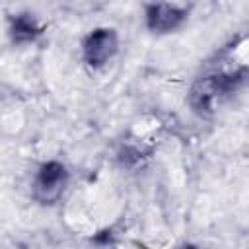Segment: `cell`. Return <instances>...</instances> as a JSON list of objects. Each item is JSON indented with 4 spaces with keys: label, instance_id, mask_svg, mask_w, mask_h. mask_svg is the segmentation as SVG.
Masks as SVG:
<instances>
[{
    "label": "cell",
    "instance_id": "6da1fadb",
    "mask_svg": "<svg viewBox=\"0 0 249 249\" xmlns=\"http://www.w3.org/2000/svg\"><path fill=\"white\" fill-rule=\"evenodd\" d=\"M247 70L239 68L235 72H210L200 76L189 93V103L198 115H212L218 105L228 99L245 80Z\"/></svg>",
    "mask_w": 249,
    "mask_h": 249
},
{
    "label": "cell",
    "instance_id": "5b68a950",
    "mask_svg": "<svg viewBox=\"0 0 249 249\" xmlns=\"http://www.w3.org/2000/svg\"><path fill=\"white\" fill-rule=\"evenodd\" d=\"M10 35L14 43H31L41 35V27L29 14H19L12 19Z\"/></svg>",
    "mask_w": 249,
    "mask_h": 249
},
{
    "label": "cell",
    "instance_id": "7a4b0ae2",
    "mask_svg": "<svg viewBox=\"0 0 249 249\" xmlns=\"http://www.w3.org/2000/svg\"><path fill=\"white\" fill-rule=\"evenodd\" d=\"M68 183V171L60 161H47L33 179V198L41 204H54Z\"/></svg>",
    "mask_w": 249,
    "mask_h": 249
},
{
    "label": "cell",
    "instance_id": "8992f818",
    "mask_svg": "<svg viewBox=\"0 0 249 249\" xmlns=\"http://www.w3.org/2000/svg\"><path fill=\"white\" fill-rule=\"evenodd\" d=\"M179 249H196L195 245H183V247H179Z\"/></svg>",
    "mask_w": 249,
    "mask_h": 249
},
{
    "label": "cell",
    "instance_id": "3957f363",
    "mask_svg": "<svg viewBox=\"0 0 249 249\" xmlns=\"http://www.w3.org/2000/svg\"><path fill=\"white\" fill-rule=\"evenodd\" d=\"M117 33L113 29L99 27L91 31L84 41V60L91 68H101L117 53Z\"/></svg>",
    "mask_w": 249,
    "mask_h": 249
},
{
    "label": "cell",
    "instance_id": "277c9868",
    "mask_svg": "<svg viewBox=\"0 0 249 249\" xmlns=\"http://www.w3.org/2000/svg\"><path fill=\"white\" fill-rule=\"evenodd\" d=\"M187 18V10L171 4H150L146 6V25L156 33H169L177 29Z\"/></svg>",
    "mask_w": 249,
    "mask_h": 249
}]
</instances>
